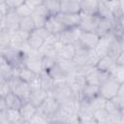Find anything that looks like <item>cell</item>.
I'll return each mask as SVG.
<instances>
[{
	"mask_svg": "<svg viewBox=\"0 0 124 124\" xmlns=\"http://www.w3.org/2000/svg\"><path fill=\"white\" fill-rule=\"evenodd\" d=\"M100 56L96 52V50L83 47L81 46H76V53L73 58V61L77 66H84V65H97Z\"/></svg>",
	"mask_w": 124,
	"mask_h": 124,
	"instance_id": "6da1fadb",
	"label": "cell"
},
{
	"mask_svg": "<svg viewBox=\"0 0 124 124\" xmlns=\"http://www.w3.org/2000/svg\"><path fill=\"white\" fill-rule=\"evenodd\" d=\"M49 95H51L59 104L65 103L75 97H78L75 95V93L73 92L71 87L68 85L66 80L54 81V85L50 90Z\"/></svg>",
	"mask_w": 124,
	"mask_h": 124,
	"instance_id": "7a4b0ae2",
	"label": "cell"
},
{
	"mask_svg": "<svg viewBox=\"0 0 124 124\" xmlns=\"http://www.w3.org/2000/svg\"><path fill=\"white\" fill-rule=\"evenodd\" d=\"M9 80H10L12 92L15 93L16 96H18L24 102L28 101L30 93H31V86H30V84L28 82L22 80L18 77H13Z\"/></svg>",
	"mask_w": 124,
	"mask_h": 124,
	"instance_id": "3957f363",
	"label": "cell"
},
{
	"mask_svg": "<svg viewBox=\"0 0 124 124\" xmlns=\"http://www.w3.org/2000/svg\"><path fill=\"white\" fill-rule=\"evenodd\" d=\"M120 84L121 83L119 81H117L110 76L106 81H104L100 85V94L107 100H111L117 96Z\"/></svg>",
	"mask_w": 124,
	"mask_h": 124,
	"instance_id": "277c9868",
	"label": "cell"
},
{
	"mask_svg": "<svg viewBox=\"0 0 124 124\" xmlns=\"http://www.w3.org/2000/svg\"><path fill=\"white\" fill-rule=\"evenodd\" d=\"M48 35H49V32L45 27L36 28L33 32H31L29 35V38L27 40L28 45L31 47V49L38 51L40 49V47L44 45V43Z\"/></svg>",
	"mask_w": 124,
	"mask_h": 124,
	"instance_id": "5b68a950",
	"label": "cell"
},
{
	"mask_svg": "<svg viewBox=\"0 0 124 124\" xmlns=\"http://www.w3.org/2000/svg\"><path fill=\"white\" fill-rule=\"evenodd\" d=\"M21 17L16 12V10H11L5 16L0 19V30H8L10 32H14L19 29V22Z\"/></svg>",
	"mask_w": 124,
	"mask_h": 124,
	"instance_id": "8992f818",
	"label": "cell"
},
{
	"mask_svg": "<svg viewBox=\"0 0 124 124\" xmlns=\"http://www.w3.org/2000/svg\"><path fill=\"white\" fill-rule=\"evenodd\" d=\"M100 17L101 16L98 15H89L80 12L78 27L82 30V32H96Z\"/></svg>",
	"mask_w": 124,
	"mask_h": 124,
	"instance_id": "52a82bcc",
	"label": "cell"
},
{
	"mask_svg": "<svg viewBox=\"0 0 124 124\" xmlns=\"http://www.w3.org/2000/svg\"><path fill=\"white\" fill-rule=\"evenodd\" d=\"M24 67L33 71L37 75H40L44 71L43 56L39 53V51H32L26 54V57L24 60Z\"/></svg>",
	"mask_w": 124,
	"mask_h": 124,
	"instance_id": "ba28073f",
	"label": "cell"
},
{
	"mask_svg": "<svg viewBox=\"0 0 124 124\" xmlns=\"http://www.w3.org/2000/svg\"><path fill=\"white\" fill-rule=\"evenodd\" d=\"M66 82L71 87V89L73 90L75 95L78 96V97H79L83 88L87 84L85 76L78 75V74H75V73H72V74L68 75V77L66 78Z\"/></svg>",
	"mask_w": 124,
	"mask_h": 124,
	"instance_id": "9c48e42d",
	"label": "cell"
},
{
	"mask_svg": "<svg viewBox=\"0 0 124 124\" xmlns=\"http://www.w3.org/2000/svg\"><path fill=\"white\" fill-rule=\"evenodd\" d=\"M82 30L78 26L65 28L58 36L59 41H61L64 44H71V45H77L80 39Z\"/></svg>",
	"mask_w": 124,
	"mask_h": 124,
	"instance_id": "30bf717a",
	"label": "cell"
},
{
	"mask_svg": "<svg viewBox=\"0 0 124 124\" xmlns=\"http://www.w3.org/2000/svg\"><path fill=\"white\" fill-rule=\"evenodd\" d=\"M59 108H60V104L51 95H48L46 99L41 104V106L38 107V110L41 111L43 114H45L49 119L50 122V118L59 109Z\"/></svg>",
	"mask_w": 124,
	"mask_h": 124,
	"instance_id": "8fae6325",
	"label": "cell"
},
{
	"mask_svg": "<svg viewBox=\"0 0 124 124\" xmlns=\"http://www.w3.org/2000/svg\"><path fill=\"white\" fill-rule=\"evenodd\" d=\"M114 37H115V35L113 34L112 31L109 32V33H108V34H106V35H104V36H101L100 37V40H99L96 47L94 48L100 57H103L105 55H108V52L110 44H111L112 40L114 39Z\"/></svg>",
	"mask_w": 124,
	"mask_h": 124,
	"instance_id": "7c38bea8",
	"label": "cell"
},
{
	"mask_svg": "<svg viewBox=\"0 0 124 124\" xmlns=\"http://www.w3.org/2000/svg\"><path fill=\"white\" fill-rule=\"evenodd\" d=\"M110 77V74L107 73V72H104V71H101L99 70L97 67H94L86 76V81L87 83H90V84H96V85H101L104 81H106L108 78Z\"/></svg>",
	"mask_w": 124,
	"mask_h": 124,
	"instance_id": "4fadbf2b",
	"label": "cell"
},
{
	"mask_svg": "<svg viewBox=\"0 0 124 124\" xmlns=\"http://www.w3.org/2000/svg\"><path fill=\"white\" fill-rule=\"evenodd\" d=\"M56 48V54L58 58L63 59H72L75 56L76 53V46L71 44H64L61 41H58L55 46Z\"/></svg>",
	"mask_w": 124,
	"mask_h": 124,
	"instance_id": "5bb4252c",
	"label": "cell"
},
{
	"mask_svg": "<svg viewBox=\"0 0 124 124\" xmlns=\"http://www.w3.org/2000/svg\"><path fill=\"white\" fill-rule=\"evenodd\" d=\"M99 40L100 36L96 32H82L80 39L76 46H81L83 47L93 49L96 47Z\"/></svg>",
	"mask_w": 124,
	"mask_h": 124,
	"instance_id": "9a60e30c",
	"label": "cell"
},
{
	"mask_svg": "<svg viewBox=\"0 0 124 124\" xmlns=\"http://www.w3.org/2000/svg\"><path fill=\"white\" fill-rule=\"evenodd\" d=\"M55 16L58 20L64 25L65 28L78 26L79 19H80V13L79 14H69V13H62L59 12Z\"/></svg>",
	"mask_w": 124,
	"mask_h": 124,
	"instance_id": "2e32d148",
	"label": "cell"
},
{
	"mask_svg": "<svg viewBox=\"0 0 124 124\" xmlns=\"http://www.w3.org/2000/svg\"><path fill=\"white\" fill-rule=\"evenodd\" d=\"M49 95V93L44 89L43 87H37V88H31V93L29 96L28 101L35 105L37 108L41 106V104L46 99V97Z\"/></svg>",
	"mask_w": 124,
	"mask_h": 124,
	"instance_id": "e0dca14e",
	"label": "cell"
},
{
	"mask_svg": "<svg viewBox=\"0 0 124 124\" xmlns=\"http://www.w3.org/2000/svg\"><path fill=\"white\" fill-rule=\"evenodd\" d=\"M45 28L50 33V34H55L59 35L64 29V25L58 20V18L55 16H49L46 21Z\"/></svg>",
	"mask_w": 124,
	"mask_h": 124,
	"instance_id": "ac0fdd59",
	"label": "cell"
},
{
	"mask_svg": "<svg viewBox=\"0 0 124 124\" xmlns=\"http://www.w3.org/2000/svg\"><path fill=\"white\" fill-rule=\"evenodd\" d=\"M37 108H38L35 105H33L32 103H30L29 101H26V102L23 103V105L19 108V111L21 113V116H22V119H23L24 123H29L30 122V120L36 114Z\"/></svg>",
	"mask_w": 124,
	"mask_h": 124,
	"instance_id": "d6986e66",
	"label": "cell"
},
{
	"mask_svg": "<svg viewBox=\"0 0 124 124\" xmlns=\"http://www.w3.org/2000/svg\"><path fill=\"white\" fill-rule=\"evenodd\" d=\"M115 66H116V60L109 55H105L103 57H100L98 63L96 65V67L99 70L107 72L108 74H110L113 71Z\"/></svg>",
	"mask_w": 124,
	"mask_h": 124,
	"instance_id": "ffe728a7",
	"label": "cell"
},
{
	"mask_svg": "<svg viewBox=\"0 0 124 124\" xmlns=\"http://www.w3.org/2000/svg\"><path fill=\"white\" fill-rule=\"evenodd\" d=\"M60 12L69 14H79L81 12L80 3L74 0H60Z\"/></svg>",
	"mask_w": 124,
	"mask_h": 124,
	"instance_id": "44dd1931",
	"label": "cell"
},
{
	"mask_svg": "<svg viewBox=\"0 0 124 124\" xmlns=\"http://www.w3.org/2000/svg\"><path fill=\"white\" fill-rule=\"evenodd\" d=\"M48 73V75L50 76V78L54 80V81H60V80H66V78L68 77V73L62 69V67L57 63H56L49 69L46 71Z\"/></svg>",
	"mask_w": 124,
	"mask_h": 124,
	"instance_id": "7402d4cb",
	"label": "cell"
},
{
	"mask_svg": "<svg viewBox=\"0 0 124 124\" xmlns=\"http://www.w3.org/2000/svg\"><path fill=\"white\" fill-rule=\"evenodd\" d=\"M113 23H114V21H112L108 18L100 17V20H99V23H98V26L96 29V33L101 37V36H104V35L111 32L112 28H113Z\"/></svg>",
	"mask_w": 124,
	"mask_h": 124,
	"instance_id": "603a6c76",
	"label": "cell"
},
{
	"mask_svg": "<svg viewBox=\"0 0 124 124\" xmlns=\"http://www.w3.org/2000/svg\"><path fill=\"white\" fill-rule=\"evenodd\" d=\"M98 94H100V86L96 85V84H90L87 83L85 85V87L83 88L82 92L79 95V99L80 100H91L92 98H94L95 96H97Z\"/></svg>",
	"mask_w": 124,
	"mask_h": 124,
	"instance_id": "cb8c5ba5",
	"label": "cell"
},
{
	"mask_svg": "<svg viewBox=\"0 0 124 124\" xmlns=\"http://www.w3.org/2000/svg\"><path fill=\"white\" fill-rule=\"evenodd\" d=\"M101 0H82L80 3L81 13L89 14V15H97L98 7Z\"/></svg>",
	"mask_w": 124,
	"mask_h": 124,
	"instance_id": "d4e9b609",
	"label": "cell"
},
{
	"mask_svg": "<svg viewBox=\"0 0 124 124\" xmlns=\"http://www.w3.org/2000/svg\"><path fill=\"white\" fill-rule=\"evenodd\" d=\"M0 75L2 79H10L14 77V66L2 56H1V65H0Z\"/></svg>",
	"mask_w": 124,
	"mask_h": 124,
	"instance_id": "484cf974",
	"label": "cell"
},
{
	"mask_svg": "<svg viewBox=\"0 0 124 124\" xmlns=\"http://www.w3.org/2000/svg\"><path fill=\"white\" fill-rule=\"evenodd\" d=\"M4 99H5V102L7 104L8 108H16V109H19L21 108V106L23 105V103H24L23 100H21L18 96H16L13 92L9 93L6 97H4Z\"/></svg>",
	"mask_w": 124,
	"mask_h": 124,
	"instance_id": "4316f807",
	"label": "cell"
},
{
	"mask_svg": "<svg viewBox=\"0 0 124 124\" xmlns=\"http://www.w3.org/2000/svg\"><path fill=\"white\" fill-rule=\"evenodd\" d=\"M19 29L26 33H29V34L36 29L35 21H34L32 16L21 17L20 22H19Z\"/></svg>",
	"mask_w": 124,
	"mask_h": 124,
	"instance_id": "83f0119b",
	"label": "cell"
},
{
	"mask_svg": "<svg viewBox=\"0 0 124 124\" xmlns=\"http://www.w3.org/2000/svg\"><path fill=\"white\" fill-rule=\"evenodd\" d=\"M37 74L36 73H34L33 71H31V70H29L28 68H26V67H21L19 70H18V73H17V76L16 77H18L19 78H21L22 80H24V81H26V82H28L29 84L37 78Z\"/></svg>",
	"mask_w": 124,
	"mask_h": 124,
	"instance_id": "f1b7e54d",
	"label": "cell"
},
{
	"mask_svg": "<svg viewBox=\"0 0 124 124\" xmlns=\"http://www.w3.org/2000/svg\"><path fill=\"white\" fill-rule=\"evenodd\" d=\"M107 101L108 100L105 97H103L101 94H98L97 96H95L91 100H88V103H89L90 108H92V110L93 111H96L98 109L105 108L106 104H107Z\"/></svg>",
	"mask_w": 124,
	"mask_h": 124,
	"instance_id": "f546056e",
	"label": "cell"
},
{
	"mask_svg": "<svg viewBox=\"0 0 124 124\" xmlns=\"http://www.w3.org/2000/svg\"><path fill=\"white\" fill-rule=\"evenodd\" d=\"M6 114L10 124H17V123H24L21 113L19 109L16 108H8L6 110Z\"/></svg>",
	"mask_w": 124,
	"mask_h": 124,
	"instance_id": "4dcf8cb0",
	"label": "cell"
},
{
	"mask_svg": "<svg viewBox=\"0 0 124 124\" xmlns=\"http://www.w3.org/2000/svg\"><path fill=\"white\" fill-rule=\"evenodd\" d=\"M104 1L106 3L107 7L108 8V10L110 11V13L115 17V19H117L118 17H120L122 16L119 0H104Z\"/></svg>",
	"mask_w": 124,
	"mask_h": 124,
	"instance_id": "1f68e13d",
	"label": "cell"
},
{
	"mask_svg": "<svg viewBox=\"0 0 124 124\" xmlns=\"http://www.w3.org/2000/svg\"><path fill=\"white\" fill-rule=\"evenodd\" d=\"M121 51H122V47H121V45H120V42H119V38L115 36L114 39L112 40L111 44H110V46H109L108 55L111 56L112 58H114L116 60V58L121 53Z\"/></svg>",
	"mask_w": 124,
	"mask_h": 124,
	"instance_id": "d6a6232c",
	"label": "cell"
},
{
	"mask_svg": "<svg viewBox=\"0 0 124 124\" xmlns=\"http://www.w3.org/2000/svg\"><path fill=\"white\" fill-rule=\"evenodd\" d=\"M94 117L97 123H111L110 116L106 108H101L94 111Z\"/></svg>",
	"mask_w": 124,
	"mask_h": 124,
	"instance_id": "836d02e7",
	"label": "cell"
},
{
	"mask_svg": "<svg viewBox=\"0 0 124 124\" xmlns=\"http://www.w3.org/2000/svg\"><path fill=\"white\" fill-rule=\"evenodd\" d=\"M57 63L62 67L63 70H65L68 74H72L75 72L77 65L72 59H63V58H58L57 57Z\"/></svg>",
	"mask_w": 124,
	"mask_h": 124,
	"instance_id": "e575fe53",
	"label": "cell"
},
{
	"mask_svg": "<svg viewBox=\"0 0 124 124\" xmlns=\"http://www.w3.org/2000/svg\"><path fill=\"white\" fill-rule=\"evenodd\" d=\"M98 16H100L101 17H106V18H108L112 21H115V17L113 16V15L110 13V11L108 10V8L107 7L106 3L104 0H101L100 4H99V7H98V13H97Z\"/></svg>",
	"mask_w": 124,
	"mask_h": 124,
	"instance_id": "d590c367",
	"label": "cell"
},
{
	"mask_svg": "<svg viewBox=\"0 0 124 124\" xmlns=\"http://www.w3.org/2000/svg\"><path fill=\"white\" fill-rule=\"evenodd\" d=\"M44 5L51 16H55L60 12V0H45Z\"/></svg>",
	"mask_w": 124,
	"mask_h": 124,
	"instance_id": "8d00e7d4",
	"label": "cell"
},
{
	"mask_svg": "<svg viewBox=\"0 0 124 124\" xmlns=\"http://www.w3.org/2000/svg\"><path fill=\"white\" fill-rule=\"evenodd\" d=\"M34 8L31 4H29L28 2H25L23 3L21 6H19L18 8L16 9V12L18 14V16L20 17H24V16H29L33 14V11H34Z\"/></svg>",
	"mask_w": 124,
	"mask_h": 124,
	"instance_id": "74e56055",
	"label": "cell"
},
{
	"mask_svg": "<svg viewBox=\"0 0 124 124\" xmlns=\"http://www.w3.org/2000/svg\"><path fill=\"white\" fill-rule=\"evenodd\" d=\"M12 39V33L8 30H0V47L1 49L10 46Z\"/></svg>",
	"mask_w": 124,
	"mask_h": 124,
	"instance_id": "f35d334b",
	"label": "cell"
},
{
	"mask_svg": "<svg viewBox=\"0 0 124 124\" xmlns=\"http://www.w3.org/2000/svg\"><path fill=\"white\" fill-rule=\"evenodd\" d=\"M110 76L120 83L124 82V66L118 65L116 63V66L113 69V71L110 73Z\"/></svg>",
	"mask_w": 124,
	"mask_h": 124,
	"instance_id": "ab89813d",
	"label": "cell"
},
{
	"mask_svg": "<svg viewBox=\"0 0 124 124\" xmlns=\"http://www.w3.org/2000/svg\"><path fill=\"white\" fill-rule=\"evenodd\" d=\"M31 16H41V17H45V18H47L49 16H51L48 12V10L46 9V7L42 4V5H39V6H36L34 8V11H33V14Z\"/></svg>",
	"mask_w": 124,
	"mask_h": 124,
	"instance_id": "60d3db41",
	"label": "cell"
},
{
	"mask_svg": "<svg viewBox=\"0 0 124 124\" xmlns=\"http://www.w3.org/2000/svg\"><path fill=\"white\" fill-rule=\"evenodd\" d=\"M57 61L56 55H46L43 56V69L44 71L49 70Z\"/></svg>",
	"mask_w": 124,
	"mask_h": 124,
	"instance_id": "b9f144b4",
	"label": "cell"
},
{
	"mask_svg": "<svg viewBox=\"0 0 124 124\" xmlns=\"http://www.w3.org/2000/svg\"><path fill=\"white\" fill-rule=\"evenodd\" d=\"M12 92L11 84L9 79H0V97L4 98Z\"/></svg>",
	"mask_w": 124,
	"mask_h": 124,
	"instance_id": "7bdbcfd3",
	"label": "cell"
},
{
	"mask_svg": "<svg viewBox=\"0 0 124 124\" xmlns=\"http://www.w3.org/2000/svg\"><path fill=\"white\" fill-rule=\"evenodd\" d=\"M3 1H5L12 10H16V8H18L23 3L26 2V0H3Z\"/></svg>",
	"mask_w": 124,
	"mask_h": 124,
	"instance_id": "ee69618b",
	"label": "cell"
},
{
	"mask_svg": "<svg viewBox=\"0 0 124 124\" xmlns=\"http://www.w3.org/2000/svg\"><path fill=\"white\" fill-rule=\"evenodd\" d=\"M12 9L8 6V4L5 2V1H0V15H1V17L5 16Z\"/></svg>",
	"mask_w": 124,
	"mask_h": 124,
	"instance_id": "f6af8a7d",
	"label": "cell"
},
{
	"mask_svg": "<svg viewBox=\"0 0 124 124\" xmlns=\"http://www.w3.org/2000/svg\"><path fill=\"white\" fill-rule=\"evenodd\" d=\"M0 124H10L6 114V110L0 111Z\"/></svg>",
	"mask_w": 124,
	"mask_h": 124,
	"instance_id": "bcb514c9",
	"label": "cell"
},
{
	"mask_svg": "<svg viewBox=\"0 0 124 124\" xmlns=\"http://www.w3.org/2000/svg\"><path fill=\"white\" fill-rule=\"evenodd\" d=\"M116 63L118 65H122L124 66V50L121 51V53L118 55V57L116 58Z\"/></svg>",
	"mask_w": 124,
	"mask_h": 124,
	"instance_id": "7dc6e473",
	"label": "cell"
},
{
	"mask_svg": "<svg viewBox=\"0 0 124 124\" xmlns=\"http://www.w3.org/2000/svg\"><path fill=\"white\" fill-rule=\"evenodd\" d=\"M26 2H28L29 4H31L33 7H36V6H39V5L44 4L45 0H26Z\"/></svg>",
	"mask_w": 124,
	"mask_h": 124,
	"instance_id": "c3c4849f",
	"label": "cell"
},
{
	"mask_svg": "<svg viewBox=\"0 0 124 124\" xmlns=\"http://www.w3.org/2000/svg\"><path fill=\"white\" fill-rule=\"evenodd\" d=\"M7 109H8V107H7V104L5 102V99L0 97V111L7 110Z\"/></svg>",
	"mask_w": 124,
	"mask_h": 124,
	"instance_id": "681fc988",
	"label": "cell"
},
{
	"mask_svg": "<svg viewBox=\"0 0 124 124\" xmlns=\"http://www.w3.org/2000/svg\"><path fill=\"white\" fill-rule=\"evenodd\" d=\"M117 96H118L121 100L124 101V82H122V83L120 84V88H119V91H118Z\"/></svg>",
	"mask_w": 124,
	"mask_h": 124,
	"instance_id": "f907efd6",
	"label": "cell"
},
{
	"mask_svg": "<svg viewBox=\"0 0 124 124\" xmlns=\"http://www.w3.org/2000/svg\"><path fill=\"white\" fill-rule=\"evenodd\" d=\"M119 42H120V45H121V47H122V50H124V34L122 36L119 37Z\"/></svg>",
	"mask_w": 124,
	"mask_h": 124,
	"instance_id": "816d5d0a",
	"label": "cell"
},
{
	"mask_svg": "<svg viewBox=\"0 0 124 124\" xmlns=\"http://www.w3.org/2000/svg\"><path fill=\"white\" fill-rule=\"evenodd\" d=\"M119 2H120V7H121L122 16H124V0H119Z\"/></svg>",
	"mask_w": 124,
	"mask_h": 124,
	"instance_id": "f5cc1de1",
	"label": "cell"
},
{
	"mask_svg": "<svg viewBox=\"0 0 124 124\" xmlns=\"http://www.w3.org/2000/svg\"><path fill=\"white\" fill-rule=\"evenodd\" d=\"M74 1H76V2H78V3H81V2H82V0H74Z\"/></svg>",
	"mask_w": 124,
	"mask_h": 124,
	"instance_id": "db71d44e",
	"label": "cell"
},
{
	"mask_svg": "<svg viewBox=\"0 0 124 124\" xmlns=\"http://www.w3.org/2000/svg\"><path fill=\"white\" fill-rule=\"evenodd\" d=\"M0 1H3V0H0Z\"/></svg>",
	"mask_w": 124,
	"mask_h": 124,
	"instance_id": "11a10c76",
	"label": "cell"
}]
</instances>
